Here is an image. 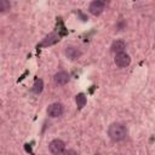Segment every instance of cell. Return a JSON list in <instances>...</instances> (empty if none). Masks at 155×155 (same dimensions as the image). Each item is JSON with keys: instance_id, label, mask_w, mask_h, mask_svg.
Masks as SVG:
<instances>
[{"instance_id": "11", "label": "cell", "mask_w": 155, "mask_h": 155, "mask_svg": "<svg viewBox=\"0 0 155 155\" xmlns=\"http://www.w3.org/2000/svg\"><path fill=\"white\" fill-rule=\"evenodd\" d=\"M75 102H76L78 108H84L85 104H86V102H87L86 96H85L84 93H78V94L75 96Z\"/></svg>"}, {"instance_id": "1", "label": "cell", "mask_w": 155, "mask_h": 155, "mask_svg": "<svg viewBox=\"0 0 155 155\" xmlns=\"http://www.w3.org/2000/svg\"><path fill=\"white\" fill-rule=\"evenodd\" d=\"M108 136L113 142H121L127 136V127L121 122H113L108 127Z\"/></svg>"}, {"instance_id": "9", "label": "cell", "mask_w": 155, "mask_h": 155, "mask_svg": "<svg viewBox=\"0 0 155 155\" xmlns=\"http://www.w3.org/2000/svg\"><path fill=\"white\" fill-rule=\"evenodd\" d=\"M58 40H59V39H58V35L54 34V33H52V34L47 35V36L42 40V45H44V46H50V45L56 44Z\"/></svg>"}, {"instance_id": "3", "label": "cell", "mask_w": 155, "mask_h": 155, "mask_svg": "<svg viewBox=\"0 0 155 155\" xmlns=\"http://www.w3.org/2000/svg\"><path fill=\"white\" fill-rule=\"evenodd\" d=\"M64 113V107L62 103L59 102H54V103H51L48 107H47V114L51 116V117H59L62 116Z\"/></svg>"}, {"instance_id": "4", "label": "cell", "mask_w": 155, "mask_h": 155, "mask_svg": "<svg viewBox=\"0 0 155 155\" xmlns=\"http://www.w3.org/2000/svg\"><path fill=\"white\" fill-rule=\"evenodd\" d=\"M64 54H65V57L69 58L70 61H76V59H79V58L82 56V52H81V50H80L78 46L70 45V46H67V47H65Z\"/></svg>"}, {"instance_id": "7", "label": "cell", "mask_w": 155, "mask_h": 155, "mask_svg": "<svg viewBox=\"0 0 155 155\" xmlns=\"http://www.w3.org/2000/svg\"><path fill=\"white\" fill-rule=\"evenodd\" d=\"M69 79H70L69 74H68L67 71H64V70H61V71L56 73L54 76H53L54 84H56V85H59V86H63V85L68 84V82H69Z\"/></svg>"}, {"instance_id": "2", "label": "cell", "mask_w": 155, "mask_h": 155, "mask_svg": "<svg viewBox=\"0 0 155 155\" xmlns=\"http://www.w3.org/2000/svg\"><path fill=\"white\" fill-rule=\"evenodd\" d=\"M48 149H50V151L53 155H61V154H63L65 151V143L62 139L56 138V139H53V140L50 142Z\"/></svg>"}, {"instance_id": "12", "label": "cell", "mask_w": 155, "mask_h": 155, "mask_svg": "<svg viewBox=\"0 0 155 155\" xmlns=\"http://www.w3.org/2000/svg\"><path fill=\"white\" fill-rule=\"evenodd\" d=\"M10 10H11L10 1H7V0H0V12L1 13H5V12H7Z\"/></svg>"}, {"instance_id": "8", "label": "cell", "mask_w": 155, "mask_h": 155, "mask_svg": "<svg viewBox=\"0 0 155 155\" xmlns=\"http://www.w3.org/2000/svg\"><path fill=\"white\" fill-rule=\"evenodd\" d=\"M110 50H111V52H114L115 54L122 53V52H125V50H126V44H125L124 40H120V39H119V40H115V41L111 44Z\"/></svg>"}, {"instance_id": "6", "label": "cell", "mask_w": 155, "mask_h": 155, "mask_svg": "<svg viewBox=\"0 0 155 155\" xmlns=\"http://www.w3.org/2000/svg\"><path fill=\"white\" fill-rule=\"evenodd\" d=\"M114 62H115V64H116L119 68H126V67H128L130 63H131V57H130V54H127L126 52L117 53V54H115Z\"/></svg>"}, {"instance_id": "5", "label": "cell", "mask_w": 155, "mask_h": 155, "mask_svg": "<svg viewBox=\"0 0 155 155\" xmlns=\"http://www.w3.org/2000/svg\"><path fill=\"white\" fill-rule=\"evenodd\" d=\"M104 8H105V2L101 0H93L88 6V11L93 16H99L104 11Z\"/></svg>"}, {"instance_id": "13", "label": "cell", "mask_w": 155, "mask_h": 155, "mask_svg": "<svg viewBox=\"0 0 155 155\" xmlns=\"http://www.w3.org/2000/svg\"><path fill=\"white\" fill-rule=\"evenodd\" d=\"M62 155H78V153H76L74 149H68V150H65Z\"/></svg>"}, {"instance_id": "10", "label": "cell", "mask_w": 155, "mask_h": 155, "mask_svg": "<svg viewBox=\"0 0 155 155\" xmlns=\"http://www.w3.org/2000/svg\"><path fill=\"white\" fill-rule=\"evenodd\" d=\"M42 90H44V81L41 79H36L34 81V85H33V92L39 94L42 92Z\"/></svg>"}]
</instances>
